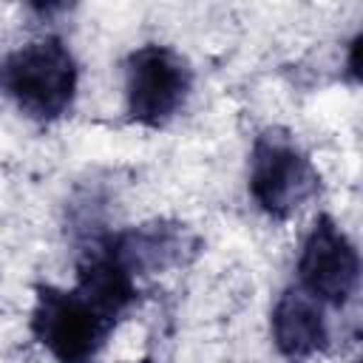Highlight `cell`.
I'll return each instance as SVG.
<instances>
[{
  "instance_id": "ba28073f",
  "label": "cell",
  "mask_w": 363,
  "mask_h": 363,
  "mask_svg": "<svg viewBox=\"0 0 363 363\" xmlns=\"http://www.w3.org/2000/svg\"><path fill=\"white\" fill-rule=\"evenodd\" d=\"M357 51H360V34L349 43V74H352V79H357V74H360V68H357Z\"/></svg>"
},
{
  "instance_id": "52a82bcc",
  "label": "cell",
  "mask_w": 363,
  "mask_h": 363,
  "mask_svg": "<svg viewBox=\"0 0 363 363\" xmlns=\"http://www.w3.org/2000/svg\"><path fill=\"white\" fill-rule=\"evenodd\" d=\"M272 340L284 360L306 363L329 349V320L323 303L298 284L286 286L272 306Z\"/></svg>"
},
{
  "instance_id": "6da1fadb",
  "label": "cell",
  "mask_w": 363,
  "mask_h": 363,
  "mask_svg": "<svg viewBox=\"0 0 363 363\" xmlns=\"http://www.w3.org/2000/svg\"><path fill=\"white\" fill-rule=\"evenodd\" d=\"M79 65L62 37L45 34L0 57V91L31 119L57 122L77 99Z\"/></svg>"
},
{
  "instance_id": "3957f363",
  "label": "cell",
  "mask_w": 363,
  "mask_h": 363,
  "mask_svg": "<svg viewBox=\"0 0 363 363\" xmlns=\"http://www.w3.org/2000/svg\"><path fill=\"white\" fill-rule=\"evenodd\" d=\"M28 329L57 363H96V354L116 332V323L77 289L37 284Z\"/></svg>"
},
{
  "instance_id": "7a4b0ae2",
  "label": "cell",
  "mask_w": 363,
  "mask_h": 363,
  "mask_svg": "<svg viewBox=\"0 0 363 363\" xmlns=\"http://www.w3.org/2000/svg\"><path fill=\"white\" fill-rule=\"evenodd\" d=\"M247 187L264 216L286 221L320 193V173L292 130L269 125L252 139Z\"/></svg>"
},
{
  "instance_id": "9c48e42d",
  "label": "cell",
  "mask_w": 363,
  "mask_h": 363,
  "mask_svg": "<svg viewBox=\"0 0 363 363\" xmlns=\"http://www.w3.org/2000/svg\"><path fill=\"white\" fill-rule=\"evenodd\" d=\"M96 363H99V360H96Z\"/></svg>"
},
{
  "instance_id": "277c9868",
  "label": "cell",
  "mask_w": 363,
  "mask_h": 363,
  "mask_svg": "<svg viewBox=\"0 0 363 363\" xmlns=\"http://www.w3.org/2000/svg\"><path fill=\"white\" fill-rule=\"evenodd\" d=\"M193 91L190 62L170 45L145 43L125 60L128 119L142 128H164Z\"/></svg>"
},
{
  "instance_id": "5b68a950",
  "label": "cell",
  "mask_w": 363,
  "mask_h": 363,
  "mask_svg": "<svg viewBox=\"0 0 363 363\" xmlns=\"http://www.w3.org/2000/svg\"><path fill=\"white\" fill-rule=\"evenodd\" d=\"M295 269L298 286L323 306L343 309L360 286V252L329 213L312 221Z\"/></svg>"
},
{
  "instance_id": "8992f818",
  "label": "cell",
  "mask_w": 363,
  "mask_h": 363,
  "mask_svg": "<svg viewBox=\"0 0 363 363\" xmlns=\"http://www.w3.org/2000/svg\"><path fill=\"white\" fill-rule=\"evenodd\" d=\"M102 241L133 278L187 267L201 250V238L173 218H153L128 230L102 233Z\"/></svg>"
}]
</instances>
